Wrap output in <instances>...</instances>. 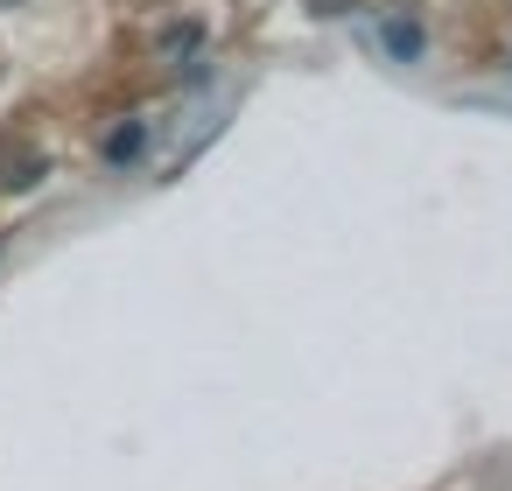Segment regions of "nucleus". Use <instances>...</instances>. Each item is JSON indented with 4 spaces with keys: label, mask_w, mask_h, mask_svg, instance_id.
Returning a JSON list of instances; mask_svg holds the SVG:
<instances>
[{
    "label": "nucleus",
    "mask_w": 512,
    "mask_h": 491,
    "mask_svg": "<svg viewBox=\"0 0 512 491\" xmlns=\"http://www.w3.org/2000/svg\"><path fill=\"white\" fill-rule=\"evenodd\" d=\"M379 43H386V57H393V64H421V29H414V22H400V15H393V22H379Z\"/></svg>",
    "instance_id": "obj_1"
},
{
    "label": "nucleus",
    "mask_w": 512,
    "mask_h": 491,
    "mask_svg": "<svg viewBox=\"0 0 512 491\" xmlns=\"http://www.w3.org/2000/svg\"><path fill=\"white\" fill-rule=\"evenodd\" d=\"M141 148H148V120H134V127H120V134H113V141H106V162H113V169H120V162H134V155H141Z\"/></svg>",
    "instance_id": "obj_2"
},
{
    "label": "nucleus",
    "mask_w": 512,
    "mask_h": 491,
    "mask_svg": "<svg viewBox=\"0 0 512 491\" xmlns=\"http://www.w3.org/2000/svg\"><path fill=\"white\" fill-rule=\"evenodd\" d=\"M0 8H15V0H0Z\"/></svg>",
    "instance_id": "obj_3"
}]
</instances>
